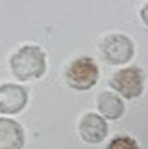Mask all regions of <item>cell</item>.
I'll return each mask as SVG.
<instances>
[{
  "instance_id": "1",
  "label": "cell",
  "mask_w": 148,
  "mask_h": 149,
  "mask_svg": "<svg viewBox=\"0 0 148 149\" xmlns=\"http://www.w3.org/2000/svg\"><path fill=\"white\" fill-rule=\"evenodd\" d=\"M9 64L18 81L39 79L46 72V54L39 46H24L11 56Z\"/></svg>"
},
{
  "instance_id": "2",
  "label": "cell",
  "mask_w": 148,
  "mask_h": 149,
  "mask_svg": "<svg viewBox=\"0 0 148 149\" xmlns=\"http://www.w3.org/2000/svg\"><path fill=\"white\" fill-rule=\"evenodd\" d=\"M99 77L98 65L90 56H81L74 60L66 72L68 85L80 91L89 90L94 86Z\"/></svg>"
},
{
  "instance_id": "3",
  "label": "cell",
  "mask_w": 148,
  "mask_h": 149,
  "mask_svg": "<svg viewBox=\"0 0 148 149\" xmlns=\"http://www.w3.org/2000/svg\"><path fill=\"white\" fill-rule=\"evenodd\" d=\"M144 70L137 66H130L118 70L111 78L109 85L128 100L142 95L144 88Z\"/></svg>"
},
{
  "instance_id": "4",
  "label": "cell",
  "mask_w": 148,
  "mask_h": 149,
  "mask_svg": "<svg viewBox=\"0 0 148 149\" xmlns=\"http://www.w3.org/2000/svg\"><path fill=\"white\" fill-rule=\"evenodd\" d=\"M101 53L110 65H119L128 63L135 55V45L123 34H111L101 44Z\"/></svg>"
},
{
  "instance_id": "5",
  "label": "cell",
  "mask_w": 148,
  "mask_h": 149,
  "mask_svg": "<svg viewBox=\"0 0 148 149\" xmlns=\"http://www.w3.org/2000/svg\"><path fill=\"white\" fill-rule=\"evenodd\" d=\"M28 101L26 88L17 84L0 85V114L16 115L25 108Z\"/></svg>"
},
{
  "instance_id": "6",
  "label": "cell",
  "mask_w": 148,
  "mask_h": 149,
  "mask_svg": "<svg viewBox=\"0 0 148 149\" xmlns=\"http://www.w3.org/2000/svg\"><path fill=\"white\" fill-rule=\"evenodd\" d=\"M80 136L88 144H99L106 138L109 133L107 122L95 113L86 114L79 125Z\"/></svg>"
},
{
  "instance_id": "7",
  "label": "cell",
  "mask_w": 148,
  "mask_h": 149,
  "mask_svg": "<svg viewBox=\"0 0 148 149\" xmlns=\"http://www.w3.org/2000/svg\"><path fill=\"white\" fill-rule=\"evenodd\" d=\"M25 132L16 120L0 117V149H23Z\"/></svg>"
},
{
  "instance_id": "8",
  "label": "cell",
  "mask_w": 148,
  "mask_h": 149,
  "mask_svg": "<svg viewBox=\"0 0 148 149\" xmlns=\"http://www.w3.org/2000/svg\"><path fill=\"white\" fill-rule=\"evenodd\" d=\"M97 107L101 115L111 120L119 119L124 112V104L121 97L110 91H103L98 95Z\"/></svg>"
},
{
  "instance_id": "9",
  "label": "cell",
  "mask_w": 148,
  "mask_h": 149,
  "mask_svg": "<svg viewBox=\"0 0 148 149\" xmlns=\"http://www.w3.org/2000/svg\"><path fill=\"white\" fill-rule=\"evenodd\" d=\"M106 149H140L136 141L129 136H117L110 141Z\"/></svg>"
}]
</instances>
